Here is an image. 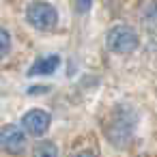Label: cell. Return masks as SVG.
Instances as JSON below:
<instances>
[{"label": "cell", "mask_w": 157, "mask_h": 157, "mask_svg": "<svg viewBox=\"0 0 157 157\" xmlns=\"http://www.w3.org/2000/svg\"><path fill=\"white\" fill-rule=\"evenodd\" d=\"M105 48L112 54L129 56L140 48V35L136 33V28L127 24H116L105 33Z\"/></svg>", "instance_id": "obj_2"}, {"label": "cell", "mask_w": 157, "mask_h": 157, "mask_svg": "<svg viewBox=\"0 0 157 157\" xmlns=\"http://www.w3.org/2000/svg\"><path fill=\"white\" fill-rule=\"evenodd\" d=\"M140 125V112L129 101L114 103L103 118V136L114 148H125L133 142Z\"/></svg>", "instance_id": "obj_1"}, {"label": "cell", "mask_w": 157, "mask_h": 157, "mask_svg": "<svg viewBox=\"0 0 157 157\" xmlns=\"http://www.w3.org/2000/svg\"><path fill=\"white\" fill-rule=\"evenodd\" d=\"M58 67H60V56H58V54H45V56L37 58V60L30 65V69H28L26 75H28V78L50 75V73H54Z\"/></svg>", "instance_id": "obj_6"}, {"label": "cell", "mask_w": 157, "mask_h": 157, "mask_svg": "<svg viewBox=\"0 0 157 157\" xmlns=\"http://www.w3.org/2000/svg\"><path fill=\"white\" fill-rule=\"evenodd\" d=\"M11 48H13V39H11L9 28L0 26V60L7 58V56L11 54Z\"/></svg>", "instance_id": "obj_8"}, {"label": "cell", "mask_w": 157, "mask_h": 157, "mask_svg": "<svg viewBox=\"0 0 157 157\" xmlns=\"http://www.w3.org/2000/svg\"><path fill=\"white\" fill-rule=\"evenodd\" d=\"M33 157H60V151L52 140H41V142L35 144Z\"/></svg>", "instance_id": "obj_7"}, {"label": "cell", "mask_w": 157, "mask_h": 157, "mask_svg": "<svg viewBox=\"0 0 157 157\" xmlns=\"http://www.w3.org/2000/svg\"><path fill=\"white\" fill-rule=\"evenodd\" d=\"M58 20H60L58 9L52 2H48V0H33V2L26 7V22L33 28L41 30V33L56 30Z\"/></svg>", "instance_id": "obj_3"}, {"label": "cell", "mask_w": 157, "mask_h": 157, "mask_svg": "<svg viewBox=\"0 0 157 157\" xmlns=\"http://www.w3.org/2000/svg\"><path fill=\"white\" fill-rule=\"evenodd\" d=\"M50 125H52V116H50V112H45L41 108H33L22 116V127L33 138H43L48 133Z\"/></svg>", "instance_id": "obj_5"}, {"label": "cell", "mask_w": 157, "mask_h": 157, "mask_svg": "<svg viewBox=\"0 0 157 157\" xmlns=\"http://www.w3.org/2000/svg\"><path fill=\"white\" fill-rule=\"evenodd\" d=\"M0 146L9 155H22L28 148V133L24 131V127L9 123L0 129Z\"/></svg>", "instance_id": "obj_4"}, {"label": "cell", "mask_w": 157, "mask_h": 157, "mask_svg": "<svg viewBox=\"0 0 157 157\" xmlns=\"http://www.w3.org/2000/svg\"><path fill=\"white\" fill-rule=\"evenodd\" d=\"M71 157H99L95 151H88V148H84V151H78V153H73Z\"/></svg>", "instance_id": "obj_9"}, {"label": "cell", "mask_w": 157, "mask_h": 157, "mask_svg": "<svg viewBox=\"0 0 157 157\" xmlns=\"http://www.w3.org/2000/svg\"><path fill=\"white\" fill-rule=\"evenodd\" d=\"M41 90H48V86H35V88H30V95H41Z\"/></svg>", "instance_id": "obj_10"}]
</instances>
